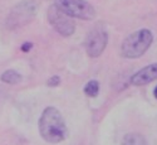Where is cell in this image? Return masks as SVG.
Instances as JSON below:
<instances>
[{
	"label": "cell",
	"instance_id": "cell-1",
	"mask_svg": "<svg viewBox=\"0 0 157 145\" xmlns=\"http://www.w3.org/2000/svg\"><path fill=\"white\" fill-rule=\"evenodd\" d=\"M39 133L42 138L52 144L60 143L65 139L67 127L62 114L56 107H47L39 119Z\"/></svg>",
	"mask_w": 157,
	"mask_h": 145
},
{
	"label": "cell",
	"instance_id": "cell-2",
	"mask_svg": "<svg viewBox=\"0 0 157 145\" xmlns=\"http://www.w3.org/2000/svg\"><path fill=\"white\" fill-rule=\"evenodd\" d=\"M153 35L148 29H140L131 34L122 44V56L126 58H138L150 48Z\"/></svg>",
	"mask_w": 157,
	"mask_h": 145
},
{
	"label": "cell",
	"instance_id": "cell-3",
	"mask_svg": "<svg viewBox=\"0 0 157 145\" xmlns=\"http://www.w3.org/2000/svg\"><path fill=\"white\" fill-rule=\"evenodd\" d=\"M56 5L69 18L90 20L96 17L94 8L86 0H57Z\"/></svg>",
	"mask_w": 157,
	"mask_h": 145
},
{
	"label": "cell",
	"instance_id": "cell-4",
	"mask_svg": "<svg viewBox=\"0 0 157 145\" xmlns=\"http://www.w3.org/2000/svg\"><path fill=\"white\" fill-rule=\"evenodd\" d=\"M48 19H49V23L52 24V27L63 37H69L74 33V29H75L74 23L69 19L68 15L62 13L56 4L49 8Z\"/></svg>",
	"mask_w": 157,
	"mask_h": 145
},
{
	"label": "cell",
	"instance_id": "cell-5",
	"mask_svg": "<svg viewBox=\"0 0 157 145\" xmlns=\"http://www.w3.org/2000/svg\"><path fill=\"white\" fill-rule=\"evenodd\" d=\"M107 42H108V35L104 30H99V29L92 30L86 39L87 53L90 57L101 56L107 47Z\"/></svg>",
	"mask_w": 157,
	"mask_h": 145
},
{
	"label": "cell",
	"instance_id": "cell-6",
	"mask_svg": "<svg viewBox=\"0 0 157 145\" xmlns=\"http://www.w3.org/2000/svg\"><path fill=\"white\" fill-rule=\"evenodd\" d=\"M157 80V63L150 64L147 67L142 68L131 78V83L135 86H143Z\"/></svg>",
	"mask_w": 157,
	"mask_h": 145
},
{
	"label": "cell",
	"instance_id": "cell-7",
	"mask_svg": "<svg viewBox=\"0 0 157 145\" xmlns=\"http://www.w3.org/2000/svg\"><path fill=\"white\" fill-rule=\"evenodd\" d=\"M21 9L23 11H19L18 8L14 9V11H13V14L11 15H14V18H9L10 22H14V25L17 27V25H19L18 23H24V22H27L28 19H30L34 14V9L32 8H28V5H25V3L21 4Z\"/></svg>",
	"mask_w": 157,
	"mask_h": 145
},
{
	"label": "cell",
	"instance_id": "cell-8",
	"mask_svg": "<svg viewBox=\"0 0 157 145\" xmlns=\"http://www.w3.org/2000/svg\"><path fill=\"white\" fill-rule=\"evenodd\" d=\"M122 145H147V141L141 134L132 133L124 136Z\"/></svg>",
	"mask_w": 157,
	"mask_h": 145
},
{
	"label": "cell",
	"instance_id": "cell-9",
	"mask_svg": "<svg viewBox=\"0 0 157 145\" xmlns=\"http://www.w3.org/2000/svg\"><path fill=\"white\" fill-rule=\"evenodd\" d=\"M2 81L5 83H9V85H15L21 81V76L17 71L8 70L2 75Z\"/></svg>",
	"mask_w": 157,
	"mask_h": 145
},
{
	"label": "cell",
	"instance_id": "cell-10",
	"mask_svg": "<svg viewBox=\"0 0 157 145\" xmlns=\"http://www.w3.org/2000/svg\"><path fill=\"white\" fill-rule=\"evenodd\" d=\"M99 91V83L96 80H90L86 86H84V94L89 97H96Z\"/></svg>",
	"mask_w": 157,
	"mask_h": 145
},
{
	"label": "cell",
	"instance_id": "cell-11",
	"mask_svg": "<svg viewBox=\"0 0 157 145\" xmlns=\"http://www.w3.org/2000/svg\"><path fill=\"white\" fill-rule=\"evenodd\" d=\"M59 82H60L59 77H52L49 80V82H48V85L49 86H57V85H59Z\"/></svg>",
	"mask_w": 157,
	"mask_h": 145
},
{
	"label": "cell",
	"instance_id": "cell-12",
	"mask_svg": "<svg viewBox=\"0 0 157 145\" xmlns=\"http://www.w3.org/2000/svg\"><path fill=\"white\" fill-rule=\"evenodd\" d=\"M32 47H33V44L27 42V43H24V44L21 46V50H23V52H29V50L32 49Z\"/></svg>",
	"mask_w": 157,
	"mask_h": 145
},
{
	"label": "cell",
	"instance_id": "cell-13",
	"mask_svg": "<svg viewBox=\"0 0 157 145\" xmlns=\"http://www.w3.org/2000/svg\"><path fill=\"white\" fill-rule=\"evenodd\" d=\"M153 94H155V97H156V99H157V87H156V88H155V92H153Z\"/></svg>",
	"mask_w": 157,
	"mask_h": 145
}]
</instances>
